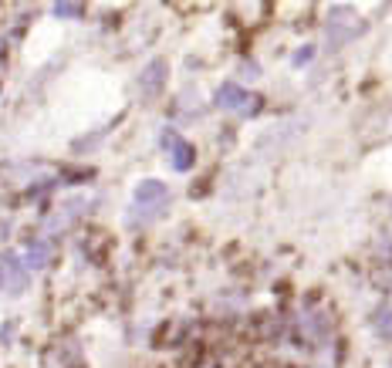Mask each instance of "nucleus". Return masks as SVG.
<instances>
[{
  "label": "nucleus",
  "instance_id": "nucleus-5",
  "mask_svg": "<svg viewBox=\"0 0 392 368\" xmlns=\"http://www.w3.org/2000/svg\"><path fill=\"white\" fill-rule=\"evenodd\" d=\"M193 163H196V145L193 142H186V139H180L170 149V165L176 169V173H190Z\"/></svg>",
  "mask_w": 392,
  "mask_h": 368
},
{
  "label": "nucleus",
  "instance_id": "nucleus-1",
  "mask_svg": "<svg viewBox=\"0 0 392 368\" xmlns=\"http://www.w3.org/2000/svg\"><path fill=\"white\" fill-rule=\"evenodd\" d=\"M213 105L220 112H244V115H254L261 108V98H254L240 81H223L220 88L213 91Z\"/></svg>",
  "mask_w": 392,
  "mask_h": 368
},
{
  "label": "nucleus",
  "instance_id": "nucleus-10",
  "mask_svg": "<svg viewBox=\"0 0 392 368\" xmlns=\"http://www.w3.org/2000/svg\"><path fill=\"white\" fill-rule=\"evenodd\" d=\"M376 331H379L382 338H392V311H386V315H382V321L376 324Z\"/></svg>",
  "mask_w": 392,
  "mask_h": 368
},
{
  "label": "nucleus",
  "instance_id": "nucleus-12",
  "mask_svg": "<svg viewBox=\"0 0 392 368\" xmlns=\"http://www.w3.org/2000/svg\"><path fill=\"white\" fill-rule=\"evenodd\" d=\"M389 368H392V365H389Z\"/></svg>",
  "mask_w": 392,
  "mask_h": 368
},
{
  "label": "nucleus",
  "instance_id": "nucleus-9",
  "mask_svg": "<svg viewBox=\"0 0 392 368\" xmlns=\"http://www.w3.org/2000/svg\"><path fill=\"white\" fill-rule=\"evenodd\" d=\"M54 17H81V7H75V4H54Z\"/></svg>",
  "mask_w": 392,
  "mask_h": 368
},
{
  "label": "nucleus",
  "instance_id": "nucleus-8",
  "mask_svg": "<svg viewBox=\"0 0 392 368\" xmlns=\"http://www.w3.org/2000/svg\"><path fill=\"white\" fill-rule=\"evenodd\" d=\"M180 139H183V136H180L176 128H163V132H159V145H163L166 153H170V149H172V145H176Z\"/></svg>",
  "mask_w": 392,
  "mask_h": 368
},
{
  "label": "nucleus",
  "instance_id": "nucleus-7",
  "mask_svg": "<svg viewBox=\"0 0 392 368\" xmlns=\"http://www.w3.org/2000/svg\"><path fill=\"white\" fill-rule=\"evenodd\" d=\"M314 44H301L298 48V54H294V58H291V64H294V68H304V64H311L314 61Z\"/></svg>",
  "mask_w": 392,
  "mask_h": 368
},
{
  "label": "nucleus",
  "instance_id": "nucleus-11",
  "mask_svg": "<svg viewBox=\"0 0 392 368\" xmlns=\"http://www.w3.org/2000/svg\"><path fill=\"white\" fill-rule=\"evenodd\" d=\"M4 287H7V267L0 264V291H4Z\"/></svg>",
  "mask_w": 392,
  "mask_h": 368
},
{
  "label": "nucleus",
  "instance_id": "nucleus-2",
  "mask_svg": "<svg viewBox=\"0 0 392 368\" xmlns=\"http://www.w3.org/2000/svg\"><path fill=\"white\" fill-rule=\"evenodd\" d=\"M135 203L145 206L149 213H156V210H163L166 206V200H170V190H166V183L163 179H143L139 186H135Z\"/></svg>",
  "mask_w": 392,
  "mask_h": 368
},
{
  "label": "nucleus",
  "instance_id": "nucleus-3",
  "mask_svg": "<svg viewBox=\"0 0 392 368\" xmlns=\"http://www.w3.org/2000/svg\"><path fill=\"white\" fill-rule=\"evenodd\" d=\"M0 264L7 267V291H11V294H24L27 284H31V274H27L24 257H17L14 250H4V254H0Z\"/></svg>",
  "mask_w": 392,
  "mask_h": 368
},
{
  "label": "nucleus",
  "instance_id": "nucleus-6",
  "mask_svg": "<svg viewBox=\"0 0 392 368\" xmlns=\"http://www.w3.org/2000/svg\"><path fill=\"white\" fill-rule=\"evenodd\" d=\"M51 260V247L44 240H31L27 243V254H24V264H27V270H41V267Z\"/></svg>",
  "mask_w": 392,
  "mask_h": 368
},
{
  "label": "nucleus",
  "instance_id": "nucleus-4",
  "mask_svg": "<svg viewBox=\"0 0 392 368\" xmlns=\"http://www.w3.org/2000/svg\"><path fill=\"white\" fill-rule=\"evenodd\" d=\"M166 75H170L166 61H163V58H153V61L143 68V75H139V88H143L145 95H156V91L166 85Z\"/></svg>",
  "mask_w": 392,
  "mask_h": 368
}]
</instances>
